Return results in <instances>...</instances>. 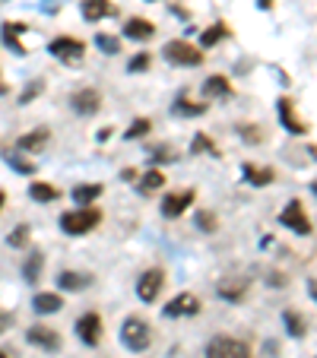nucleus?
I'll list each match as a JSON object with an SVG mask.
<instances>
[{
    "label": "nucleus",
    "mask_w": 317,
    "mask_h": 358,
    "mask_svg": "<svg viewBox=\"0 0 317 358\" xmlns=\"http://www.w3.org/2000/svg\"><path fill=\"white\" fill-rule=\"evenodd\" d=\"M98 222H102V213H98L96 207H76L61 216V228L67 234H86V232H92Z\"/></svg>",
    "instance_id": "obj_1"
},
{
    "label": "nucleus",
    "mask_w": 317,
    "mask_h": 358,
    "mask_svg": "<svg viewBox=\"0 0 317 358\" xmlns=\"http://www.w3.org/2000/svg\"><path fill=\"white\" fill-rule=\"evenodd\" d=\"M121 343L127 345L131 352H146L152 343V330L146 320H140V317H127L124 327H121Z\"/></svg>",
    "instance_id": "obj_2"
},
{
    "label": "nucleus",
    "mask_w": 317,
    "mask_h": 358,
    "mask_svg": "<svg viewBox=\"0 0 317 358\" xmlns=\"http://www.w3.org/2000/svg\"><path fill=\"white\" fill-rule=\"evenodd\" d=\"M162 54H165V61L175 64V67H200L203 64V51L187 42H178V38L168 42L165 48H162Z\"/></svg>",
    "instance_id": "obj_3"
},
{
    "label": "nucleus",
    "mask_w": 317,
    "mask_h": 358,
    "mask_svg": "<svg viewBox=\"0 0 317 358\" xmlns=\"http://www.w3.org/2000/svg\"><path fill=\"white\" fill-rule=\"evenodd\" d=\"M207 358H251V349L242 339L216 336V339H209V345H207Z\"/></svg>",
    "instance_id": "obj_4"
},
{
    "label": "nucleus",
    "mask_w": 317,
    "mask_h": 358,
    "mask_svg": "<svg viewBox=\"0 0 317 358\" xmlns=\"http://www.w3.org/2000/svg\"><path fill=\"white\" fill-rule=\"evenodd\" d=\"M51 57H57L61 64H80L86 54V45L80 42V38H70V35H61V38H54V42L48 45Z\"/></svg>",
    "instance_id": "obj_5"
},
{
    "label": "nucleus",
    "mask_w": 317,
    "mask_h": 358,
    "mask_svg": "<svg viewBox=\"0 0 317 358\" xmlns=\"http://www.w3.org/2000/svg\"><path fill=\"white\" fill-rule=\"evenodd\" d=\"M279 222H283L286 228H292L295 234H311V219L304 216V207L298 200L286 203V209L279 213Z\"/></svg>",
    "instance_id": "obj_6"
},
{
    "label": "nucleus",
    "mask_w": 317,
    "mask_h": 358,
    "mask_svg": "<svg viewBox=\"0 0 317 358\" xmlns=\"http://www.w3.org/2000/svg\"><path fill=\"white\" fill-rule=\"evenodd\" d=\"M162 285H165V273H162V269H146V273L140 276V283H137L140 301L152 304L158 298V292H162Z\"/></svg>",
    "instance_id": "obj_7"
},
{
    "label": "nucleus",
    "mask_w": 317,
    "mask_h": 358,
    "mask_svg": "<svg viewBox=\"0 0 317 358\" xmlns=\"http://www.w3.org/2000/svg\"><path fill=\"white\" fill-rule=\"evenodd\" d=\"M200 311V298L191 295V292H181V295H175L172 301L165 304V311L162 314L165 317H193Z\"/></svg>",
    "instance_id": "obj_8"
},
{
    "label": "nucleus",
    "mask_w": 317,
    "mask_h": 358,
    "mask_svg": "<svg viewBox=\"0 0 317 358\" xmlns=\"http://www.w3.org/2000/svg\"><path fill=\"white\" fill-rule=\"evenodd\" d=\"M193 197H197V193H193L191 187H187V191L168 193L165 200H162V216H165V219H178L181 213H187V207L193 203Z\"/></svg>",
    "instance_id": "obj_9"
},
{
    "label": "nucleus",
    "mask_w": 317,
    "mask_h": 358,
    "mask_svg": "<svg viewBox=\"0 0 317 358\" xmlns=\"http://www.w3.org/2000/svg\"><path fill=\"white\" fill-rule=\"evenodd\" d=\"M26 339H29L32 345H38V349H45V352H57V349H61V336H57L51 327H42V324L29 327V330H26Z\"/></svg>",
    "instance_id": "obj_10"
},
{
    "label": "nucleus",
    "mask_w": 317,
    "mask_h": 358,
    "mask_svg": "<svg viewBox=\"0 0 317 358\" xmlns=\"http://www.w3.org/2000/svg\"><path fill=\"white\" fill-rule=\"evenodd\" d=\"M76 336L83 339L86 345H98V339H102V317L83 314L80 320H76Z\"/></svg>",
    "instance_id": "obj_11"
},
{
    "label": "nucleus",
    "mask_w": 317,
    "mask_h": 358,
    "mask_svg": "<svg viewBox=\"0 0 317 358\" xmlns=\"http://www.w3.org/2000/svg\"><path fill=\"white\" fill-rule=\"evenodd\" d=\"M276 114H279V124H283L289 133H304V130H308V124H304V121H298L292 98H279V102H276Z\"/></svg>",
    "instance_id": "obj_12"
},
{
    "label": "nucleus",
    "mask_w": 317,
    "mask_h": 358,
    "mask_svg": "<svg viewBox=\"0 0 317 358\" xmlns=\"http://www.w3.org/2000/svg\"><path fill=\"white\" fill-rule=\"evenodd\" d=\"M80 13H83L86 22H98V20H108V16L117 13V7L111 0H83L80 3Z\"/></svg>",
    "instance_id": "obj_13"
},
{
    "label": "nucleus",
    "mask_w": 317,
    "mask_h": 358,
    "mask_svg": "<svg viewBox=\"0 0 317 358\" xmlns=\"http://www.w3.org/2000/svg\"><path fill=\"white\" fill-rule=\"evenodd\" d=\"M124 35L131 42H149L152 35H156V26H152L149 20H143V16H131V20L124 22Z\"/></svg>",
    "instance_id": "obj_14"
},
{
    "label": "nucleus",
    "mask_w": 317,
    "mask_h": 358,
    "mask_svg": "<svg viewBox=\"0 0 317 358\" xmlns=\"http://www.w3.org/2000/svg\"><path fill=\"white\" fill-rule=\"evenodd\" d=\"M48 143H51V130H48V127H35L32 133H22V137L16 140V146H20L22 152H42Z\"/></svg>",
    "instance_id": "obj_15"
},
{
    "label": "nucleus",
    "mask_w": 317,
    "mask_h": 358,
    "mask_svg": "<svg viewBox=\"0 0 317 358\" xmlns=\"http://www.w3.org/2000/svg\"><path fill=\"white\" fill-rule=\"evenodd\" d=\"M98 108H102V96H98L96 89H80L73 96V111H76V114L89 117V114H96Z\"/></svg>",
    "instance_id": "obj_16"
},
{
    "label": "nucleus",
    "mask_w": 317,
    "mask_h": 358,
    "mask_svg": "<svg viewBox=\"0 0 317 358\" xmlns=\"http://www.w3.org/2000/svg\"><path fill=\"white\" fill-rule=\"evenodd\" d=\"M133 184H137V191L143 193V197H152L156 191H162V187H165V174H162L156 165H152L149 172H143L137 181H133Z\"/></svg>",
    "instance_id": "obj_17"
},
{
    "label": "nucleus",
    "mask_w": 317,
    "mask_h": 358,
    "mask_svg": "<svg viewBox=\"0 0 317 358\" xmlns=\"http://www.w3.org/2000/svg\"><path fill=\"white\" fill-rule=\"evenodd\" d=\"M42 267H45V254L38 248H32L26 254V263H22V279H26L29 285H35L42 279Z\"/></svg>",
    "instance_id": "obj_18"
},
{
    "label": "nucleus",
    "mask_w": 317,
    "mask_h": 358,
    "mask_svg": "<svg viewBox=\"0 0 317 358\" xmlns=\"http://www.w3.org/2000/svg\"><path fill=\"white\" fill-rule=\"evenodd\" d=\"M216 292H219V298H222V301H228V304H238L244 295H248V279H232V283H222Z\"/></svg>",
    "instance_id": "obj_19"
},
{
    "label": "nucleus",
    "mask_w": 317,
    "mask_h": 358,
    "mask_svg": "<svg viewBox=\"0 0 317 358\" xmlns=\"http://www.w3.org/2000/svg\"><path fill=\"white\" fill-rule=\"evenodd\" d=\"M32 308L38 311V314H57V311L64 308L61 295H54V292H38V295L32 298Z\"/></svg>",
    "instance_id": "obj_20"
},
{
    "label": "nucleus",
    "mask_w": 317,
    "mask_h": 358,
    "mask_svg": "<svg viewBox=\"0 0 317 358\" xmlns=\"http://www.w3.org/2000/svg\"><path fill=\"white\" fill-rule=\"evenodd\" d=\"M203 96L207 98H228L232 96V83H228V76H209L207 83H203Z\"/></svg>",
    "instance_id": "obj_21"
},
{
    "label": "nucleus",
    "mask_w": 317,
    "mask_h": 358,
    "mask_svg": "<svg viewBox=\"0 0 317 358\" xmlns=\"http://www.w3.org/2000/svg\"><path fill=\"white\" fill-rule=\"evenodd\" d=\"M16 32H26V26H20V22H3V29H0V38H3V45H7L13 54H26V48H22L20 38H16Z\"/></svg>",
    "instance_id": "obj_22"
},
{
    "label": "nucleus",
    "mask_w": 317,
    "mask_h": 358,
    "mask_svg": "<svg viewBox=\"0 0 317 358\" xmlns=\"http://www.w3.org/2000/svg\"><path fill=\"white\" fill-rule=\"evenodd\" d=\"M57 285H61L64 292H80L89 285V276L86 273H73V269H64L61 276H57Z\"/></svg>",
    "instance_id": "obj_23"
},
{
    "label": "nucleus",
    "mask_w": 317,
    "mask_h": 358,
    "mask_svg": "<svg viewBox=\"0 0 317 358\" xmlns=\"http://www.w3.org/2000/svg\"><path fill=\"white\" fill-rule=\"evenodd\" d=\"M102 197V184H76L73 187V203L76 207H89Z\"/></svg>",
    "instance_id": "obj_24"
},
{
    "label": "nucleus",
    "mask_w": 317,
    "mask_h": 358,
    "mask_svg": "<svg viewBox=\"0 0 317 358\" xmlns=\"http://www.w3.org/2000/svg\"><path fill=\"white\" fill-rule=\"evenodd\" d=\"M242 172H244V181H248V184H254V187H267L270 181L276 178L273 168H260V165H251V162L242 168Z\"/></svg>",
    "instance_id": "obj_25"
},
{
    "label": "nucleus",
    "mask_w": 317,
    "mask_h": 358,
    "mask_svg": "<svg viewBox=\"0 0 317 358\" xmlns=\"http://www.w3.org/2000/svg\"><path fill=\"white\" fill-rule=\"evenodd\" d=\"M203 111H207V102H191V98H184V96L172 105V114H178V117H197V114H203Z\"/></svg>",
    "instance_id": "obj_26"
},
{
    "label": "nucleus",
    "mask_w": 317,
    "mask_h": 358,
    "mask_svg": "<svg viewBox=\"0 0 317 358\" xmlns=\"http://www.w3.org/2000/svg\"><path fill=\"white\" fill-rule=\"evenodd\" d=\"M283 324H286V330H289V336H295V339H302L304 333H308V320H304L298 311H286Z\"/></svg>",
    "instance_id": "obj_27"
},
{
    "label": "nucleus",
    "mask_w": 317,
    "mask_h": 358,
    "mask_svg": "<svg viewBox=\"0 0 317 358\" xmlns=\"http://www.w3.org/2000/svg\"><path fill=\"white\" fill-rule=\"evenodd\" d=\"M29 197H32L35 203H54L57 197H61V191L51 184H42V181H35V184L29 187Z\"/></svg>",
    "instance_id": "obj_28"
},
{
    "label": "nucleus",
    "mask_w": 317,
    "mask_h": 358,
    "mask_svg": "<svg viewBox=\"0 0 317 358\" xmlns=\"http://www.w3.org/2000/svg\"><path fill=\"white\" fill-rule=\"evenodd\" d=\"M191 152H197V156H213V158H219V156H222L219 146H216L213 140L207 137V133H197V137L191 140Z\"/></svg>",
    "instance_id": "obj_29"
},
{
    "label": "nucleus",
    "mask_w": 317,
    "mask_h": 358,
    "mask_svg": "<svg viewBox=\"0 0 317 358\" xmlns=\"http://www.w3.org/2000/svg\"><path fill=\"white\" fill-rule=\"evenodd\" d=\"M226 35H228V26H222V22H216V26H209L207 32L200 35V48H213V45H216V42H222Z\"/></svg>",
    "instance_id": "obj_30"
},
{
    "label": "nucleus",
    "mask_w": 317,
    "mask_h": 358,
    "mask_svg": "<svg viewBox=\"0 0 317 358\" xmlns=\"http://www.w3.org/2000/svg\"><path fill=\"white\" fill-rule=\"evenodd\" d=\"M29 238H32V232H29V225H16L13 232L7 234V244L10 248H26Z\"/></svg>",
    "instance_id": "obj_31"
},
{
    "label": "nucleus",
    "mask_w": 317,
    "mask_h": 358,
    "mask_svg": "<svg viewBox=\"0 0 317 358\" xmlns=\"http://www.w3.org/2000/svg\"><path fill=\"white\" fill-rule=\"evenodd\" d=\"M149 130H152V121H149V117H137V121L127 127V140H140V137H146Z\"/></svg>",
    "instance_id": "obj_32"
},
{
    "label": "nucleus",
    "mask_w": 317,
    "mask_h": 358,
    "mask_svg": "<svg viewBox=\"0 0 317 358\" xmlns=\"http://www.w3.org/2000/svg\"><path fill=\"white\" fill-rule=\"evenodd\" d=\"M96 48H102L105 54H117V51H121V42H117L115 35L98 32V35H96Z\"/></svg>",
    "instance_id": "obj_33"
},
{
    "label": "nucleus",
    "mask_w": 317,
    "mask_h": 358,
    "mask_svg": "<svg viewBox=\"0 0 317 358\" xmlns=\"http://www.w3.org/2000/svg\"><path fill=\"white\" fill-rule=\"evenodd\" d=\"M3 158H7V162H10V165H13L20 174H35V165L29 162V158H20L16 152H3Z\"/></svg>",
    "instance_id": "obj_34"
},
{
    "label": "nucleus",
    "mask_w": 317,
    "mask_h": 358,
    "mask_svg": "<svg viewBox=\"0 0 317 358\" xmlns=\"http://www.w3.org/2000/svg\"><path fill=\"white\" fill-rule=\"evenodd\" d=\"M175 152L168 149V146H152L149 149V165H156V162H175Z\"/></svg>",
    "instance_id": "obj_35"
},
{
    "label": "nucleus",
    "mask_w": 317,
    "mask_h": 358,
    "mask_svg": "<svg viewBox=\"0 0 317 358\" xmlns=\"http://www.w3.org/2000/svg\"><path fill=\"white\" fill-rule=\"evenodd\" d=\"M238 133H242L248 143H263V133L257 130V127H251V124H242V127H238Z\"/></svg>",
    "instance_id": "obj_36"
},
{
    "label": "nucleus",
    "mask_w": 317,
    "mask_h": 358,
    "mask_svg": "<svg viewBox=\"0 0 317 358\" xmlns=\"http://www.w3.org/2000/svg\"><path fill=\"white\" fill-rule=\"evenodd\" d=\"M146 67H149V54H146V51H143V54H137L131 64H127V70H131V73H143Z\"/></svg>",
    "instance_id": "obj_37"
},
{
    "label": "nucleus",
    "mask_w": 317,
    "mask_h": 358,
    "mask_svg": "<svg viewBox=\"0 0 317 358\" xmlns=\"http://www.w3.org/2000/svg\"><path fill=\"white\" fill-rule=\"evenodd\" d=\"M42 89H45V83H42V80H35V83L29 86L26 92H22V98H20V102H22V105H29V102H32V98L38 96V92H42Z\"/></svg>",
    "instance_id": "obj_38"
},
{
    "label": "nucleus",
    "mask_w": 317,
    "mask_h": 358,
    "mask_svg": "<svg viewBox=\"0 0 317 358\" xmlns=\"http://www.w3.org/2000/svg\"><path fill=\"white\" fill-rule=\"evenodd\" d=\"M197 225H200L203 232H216V216L213 213H200L197 216Z\"/></svg>",
    "instance_id": "obj_39"
},
{
    "label": "nucleus",
    "mask_w": 317,
    "mask_h": 358,
    "mask_svg": "<svg viewBox=\"0 0 317 358\" xmlns=\"http://www.w3.org/2000/svg\"><path fill=\"white\" fill-rule=\"evenodd\" d=\"M10 327H13V314H7V311H3V314H0V333H7Z\"/></svg>",
    "instance_id": "obj_40"
},
{
    "label": "nucleus",
    "mask_w": 317,
    "mask_h": 358,
    "mask_svg": "<svg viewBox=\"0 0 317 358\" xmlns=\"http://www.w3.org/2000/svg\"><path fill=\"white\" fill-rule=\"evenodd\" d=\"M121 181H137V168H124V172H121Z\"/></svg>",
    "instance_id": "obj_41"
},
{
    "label": "nucleus",
    "mask_w": 317,
    "mask_h": 358,
    "mask_svg": "<svg viewBox=\"0 0 317 358\" xmlns=\"http://www.w3.org/2000/svg\"><path fill=\"white\" fill-rule=\"evenodd\" d=\"M273 3H276V0H257V7H260V10H270Z\"/></svg>",
    "instance_id": "obj_42"
},
{
    "label": "nucleus",
    "mask_w": 317,
    "mask_h": 358,
    "mask_svg": "<svg viewBox=\"0 0 317 358\" xmlns=\"http://www.w3.org/2000/svg\"><path fill=\"white\" fill-rule=\"evenodd\" d=\"M0 358H16V355H13L10 349H0Z\"/></svg>",
    "instance_id": "obj_43"
},
{
    "label": "nucleus",
    "mask_w": 317,
    "mask_h": 358,
    "mask_svg": "<svg viewBox=\"0 0 317 358\" xmlns=\"http://www.w3.org/2000/svg\"><path fill=\"white\" fill-rule=\"evenodd\" d=\"M3 203H7V193L0 191V209H3Z\"/></svg>",
    "instance_id": "obj_44"
},
{
    "label": "nucleus",
    "mask_w": 317,
    "mask_h": 358,
    "mask_svg": "<svg viewBox=\"0 0 317 358\" xmlns=\"http://www.w3.org/2000/svg\"><path fill=\"white\" fill-rule=\"evenodd\" d=\"M0 92H7V86H3V80H0Z\"/></svg>",
    "instance_id": "obj_45"
},
{
    "label": "nucleus",
    "mask_w": 317,
    "mask_h": 358,
    "mask_svg": "<svg viewBox=\"0 0 317 358\" xmlns=\"http://www.w3.org/2000/svg\"><path fill=\"white\" fill-rule=\"evenodd\" d=\"M149 3H152V0H149Z\"/></svg>",
    "instance_id": "obj_46"
}]
</instances>
